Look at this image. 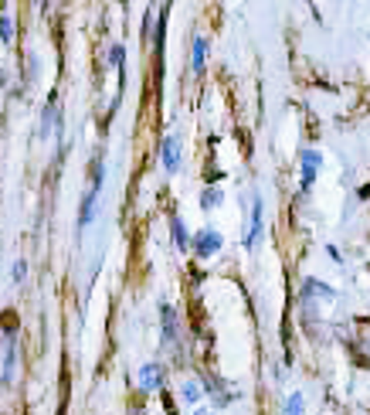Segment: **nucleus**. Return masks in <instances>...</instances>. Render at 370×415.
I'll list each match as a JSON object with an SVG mask.
<instances>
[{
	"instance_id": "obj_8",
	"label": "nucleus",
	"mask_w": 370,
	"mask_h": 415,
	"mask_svg": "<svg viewBox=\"0 0 370 415\" xmlns=\"http://www.w3.org/2000/svg\"><path fill=\"white\" fill-rule=\"evenodd\" d=\"M96 191H89L85 198H82V208H78V228H89L92 225V218H96Z\"/></svg>"
},
{
	"instance_id": "obj_4",
	"label": "nucleus",
	"mask_w": 370,
	"mask_h": 415,
	"mask_svg": "<svg viewBox=\"0 0 370 415\" xmlns=\"http://www.w3.org/2000/svg\"><path fill=\"white\" fill-rule=\"evenodd\" d=\"M160 388H163V368H160V364H146V368L139 371V392L153 395Z\"/></svg>"
},
{
	"instance_id": "obj_5",
	"label": "nucleus",
	"mask_w": 370,
	"mask_h": 415,
	"mask_svg": "<svg viewBox=\"0 0 370 415\" xmlns=\"http://www.w3.org/2000/svg\"><path fill=\"white\" fill-rule=\"evenodd\" d=\"M163 171H167V174H177V171H180V143H177L174 133L163 140Z\"/></svg>"
},
{
	"instance_id": "obj_17",
	"label": "nucleus",
	"mask_w": 370,
	"mask_h": 415,
	"mask_svg": "<svg viewBox=\"0 0 370 415\" xmlns=\"http://www.w3.org/2000/svg\"><path fill=\"white\" fill-rule=\"evenodd\" d=\"M24 276H27V262H24V259H18V262H14V283H20Z\"/></svg>"
},
{
	"instance_id": "obj_9",
	"label": "nucleus",
	"mask_w": 370,
	"mask_h": 415,
	"mask_svg": "<svg viewBox=\"0 0 370 415\" xmlns=\"http://www.w3.org/2000/svg\"><path fill=\"white\" fill-rule=\"evenodd\" d=\"M160 314H163V340H167V344H174V337H177V314H174V306H167V303H163V310H160Z\"/></svg>"
},
{
	"instance_id": "obj_13",
	"label": "nucleus",
	"mask_w": 370,
	"mask_h": 415,
	"mask_svg": "<svg viewBox=\"0 0 370 415\" xmlns=\"http://www.w3.org/2000/svg\"><path fill=\"white\" fill-rule=\"evenodd\" d=\"M180 395H184V402H187V405H197V402H200V385H197V381H184Z\"/></svg>"
},
{
	"instance_id": "obj_12",
	"label": "nucleus",
	"mask_w": 370,
	"mask_h": 415,
	"mask_svg": "<svg viewBox=\"0 0 370 415\" xmlns=\"http://www.w3.org/2000/svg\"><path fill=\"white\" fill-rule=\"evenodd\" d=\"M102 180H106V163H102V157L96 154V160H92V187L89 191H102Z\"/></svg>"
},
{
	"instance_id": "obj_7",
	"label": "nucleus",
	"mask_w": 370,
	"mask_h": 415,
	"mask_svg": "<svg viewBox=\"0 0 370 415\" xmlns=\"http://www.w3.org/2000/svg\"><path fill=\"white\" fill-rule=\"evenodd\" d=\"M14 361H18V340H14V330L7 334V354H4V385L14 381Z\"/></svg>"
},
{
	"instance_id": "obj_1",
	"label": "nucleus",
	"mask_w": 370,
	"mask_h": 415,
	"mask_svg": "<svg viewBox=\"0 0 370 415\" xmlns=\"http://www.w3.org/2000/svg\"><path fill=\"white\" fill-rule=\"evenodd\" d=\"M221 245H224V238H221V232L217 228H204V232H197L194 235V252L200 259H211L221 252Z\"/></svg>"
},
{
	"instance_id": "obj_20",
	"label": "nucleus",
	"mask_w": 370,
	"mask_h": 415,
	"mask_svg": "<svg viewBox=\"0 0 370 415\" xmlns=\"http://www.w3.org/2000/svg\"><path fill=\"white\" fill-rule=\"evenodd\" d=\"M197 415H208V412H197Z\"/></svg>"
},
{
	"instance_id": "obj_15",
	"label": "nucleus",
	"mask_w": 370,
	"mask_h": 415,
	"mask_svg": "<svg viewBox=\"0 0 370 415\" xmlns=\"http://www.w3.org/2000/svg\"><path fill=\"white\" fill-rule=\"evenodd\" d=\"M221 201H224V194H221V191H211V187H208V191L200 194V208L208 211V208H215V204H221Z\"/></svg>"
},
{
	"instance_id": "obj_3",
	"label": "nucleus",
	"mask_w": 370,
	"mask_h": 415,
	"mask_svg": "<svg viewBox=\"0 0 370 415\" xmlns=\"http://www.w3.org/2000/svg\"><path fill=\"white\" fill-rule=\"evenodd\" d=\"M262 221H265V204H262V198H255L252 201V221H248V235H245V245H248V249H255V245H258Z\"/></svg>"
},
{
	"instance_id": "obj_18",
	"label": "nucleus",
	"mask_w": 370,
	"mask_h": 415,
	"mask_svg": "<svg viewBox=\"0 0 370 415\" xmlns=\"http://www.w3.org/2000/svg\"><path fill=\"white\" fill-rule=\"evenodd\" d=\"M11 35H14V31H11V20H7V18H0V38H4V41H11Z\"/></svg>"
},
{
	"instance_id": "obj_11",
	"label": "nucleus",
	"mask_w": 370,
	"mask_h": 415,
	"mask_svg": "<svg viewBox=\"0 0 370 415\" xmlns=\"http://www.w3.org/2000/svg\"><path fill=\"white\" fill-rule=\"evenodd\" d=\"M306 293H319V299H333L336 297V290L326 286V283H319V279H306Z\"/></svg>"
},
{
	"instance_id": "obj_19",
	"label": "nucleus",
	"mask_w": 370,
	"mask_h": 415,
	"mask_svg": "<svg viewBox=\"0 0 370 415\" xmlns=\"http://www.w3.org/2000/svg\"><path fill=\"white\" fill-rule=\"evenodd\" d=\"M126 415H143V409H133V412H126Z\"/></svg>"
},
{
	"instance_id": "obj_2",
	"label": "nucleus",
	"mask_w": 370,
	"mask_h": 415,
	"mask_svg": "<svg viewBox=\"0 0 370 415\" xmlns=\"http://www.w3.org/2000/svg\"><path fill=\"white\" fill-rule=\"evenodd\" d=\"M299 163H302V180H299L302 187H299V191H310L316 174H319V167H323V157H319L316 150H302V154H299Z\"/></svg>"
},
{
	"instance_id": "obj_14",
	"label": "nucleus",
	"mask_w": 370,
	"mask_h": 415,
	"mask_svg": "<svg viewBox=\"0 0 370 415\" xmlns=\"http://www.w3.org/2000/svg\"><path fill=\"white\" fill-rule=\"evenodd\" d=\"M282 415H302V395H299V392H293V395L286 398V409H282Z\"/></svg>"
},
{
	"instance_id": "obj_10",
	"label": "nucleus",
	"mask_w": 370,
	"mask_h": 415,
	"mask_svg": "<svg viewBox=\"0 0 370 415\" xmlns=\"http://www.w3.org/2000/svg\"><path fill=\"white\" fill-rule=\"evenodd\" d=\"M204 58H208V38H204V35H197V38H194V55H191L194 72H204Z\"/></svg>"
},
{
	"instance_id": "obj_6",
	"label": "nucleus",
	"mask_w": 370,
	"mask_h": 415,
	"mask_svg": "<svg viewBox=\"0 0 370 415\" xmlns=\"http://www.w3.org/2000/svg\"><path fill=\"white\" fill-rule=\"evenodd\" d=\"M170 232H174V245L180 249V252H187V249H194V235L187 232V225L180 221V218H170Z\"/></svg>"
},
{
	"instance_id": "obj_16",
	"label": "nucleus",
	"mask_w": 370,
	"mask_h": 415,
	"mask_svg": "<svg viewBox=\"0 0 370 415\" xmlns=\"http://www.w3.org/2000/svg\"><path fill=\"white\" fill-rule=\"evenodd\" d=\"M122 58H126L122 44H113V48H109V65H116V68H122Z\"/></svg>"
}]
</instances>
